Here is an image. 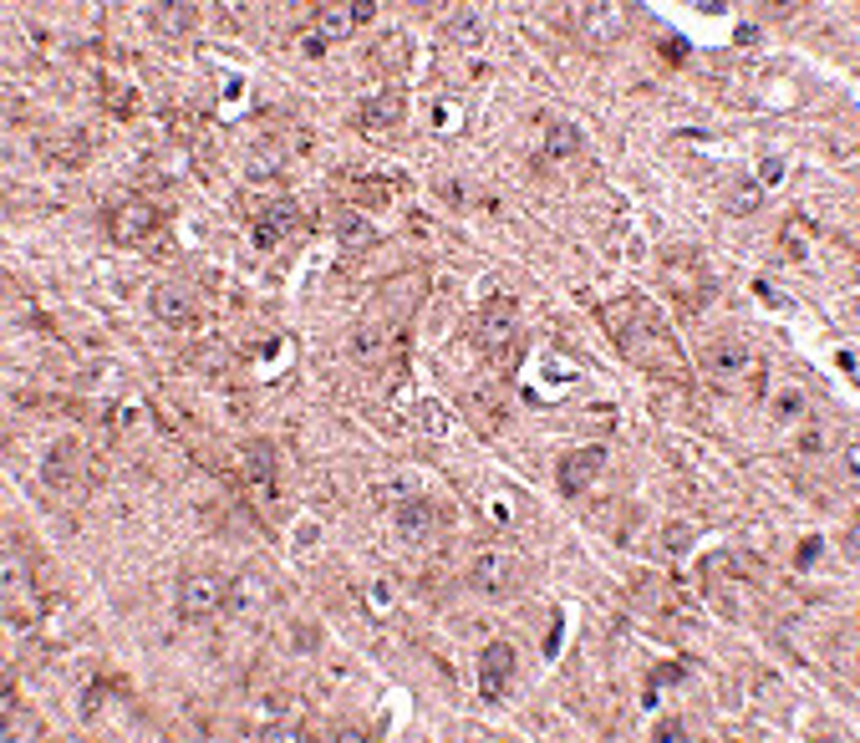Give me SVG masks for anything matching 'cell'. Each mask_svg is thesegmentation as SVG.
I'll return each mask as SVG.
<instances>
[{
	"label": "cell",
	"mask_w": 860,
	"mask_h": 743,
	"mask_svg": "<svg viewBox=\"0 0 860 743\" xmlns=\"http://www.w3.org/2000/svg\"><path fill=\"white\" fill-rule=\"evenodd\" d=\"M514 586H520V560H514V550L489 545V550H479L469 560V591H479V596H509Z\"/></svg>",
	"instance_id": "1"
},
{
	"label": "cell",
	"mask_w": 860,
	"mask_h": 743,
	"mask_svg": "<svg viewBox=\"0 0 860 743\" xmlns=\"http://www.w3.org/2000/svg\"><path fill=\"white\" fill-rule=\"evenodd\" d=\"M224 596H229L224 576H214V570H194V576L179 581V616L184 621H209L224 606Z\"/></svg>",
	"instance_id": "2"
},
{
	"label": "cell",
	"mask_w": 860,
	"mask_h": 743,
	"mask_svg": "<svg viewBox=\"0 0 860 743\" xmlns=\"http://www.w3.org/2000/svg\"><path fill=\"white\" fill-rule=\"evenodd\" d=\"M601 469H606V448H601V443H586V448H576V453H565V459H560V469H555V479H560V494L581 499Z\"/></svg>",
	"instance_id": "3"
},
{
	"label": "cell",
	"mask_w": 860,
	"mask_h": 743,
	"mask_svg": "<svg viewBox=\"0 0 860 743\" xmlns=\"http://www.w3.org/2000/svg\"><path fill=\"white\" fill-rule=\"evenodd\" d=\"M296 224H301V204H296V199H270V204L255 214L250 240H255V250H270V245H280L285 235H291Z\"/></svg>",
	"instance_id": "4"
},
{
	"label": "cell",
	"mask_w": 860,
	"mask_h": 743,
	"mask_svg": "<svg viewBox=\"0 0 860 743\" xmlns=\"http://www.w3.org/2000/svg\"><path fill=\"white\" fill-rule=\"evenodd\" d=\"M514 677V647L509 642H489L484 657H479V693L484 703H499L504 698V682Z\"/></svg>",
	"instance_id": "5"
},
{
	"label": "cell",
	"mask_w": 860,
	"mask_h": 743,
	"mask_svg": "<svg viewBox=\"0 0 860 743\" xmlns=\"http://www.w3.org/2000/svg\"><path fill=\"white\" fill-rule=\"evenodd\" d=\"M153 224H158V209L148 199H128V204H118V214H112V240H118V245H143Z\"/></svg>",
	"instance_id": "6"
},
{
	"label": "cell",
	"mask_w": 860,
	"mask_h": 743,
	"mask_svg": "<svg viewBox=\"0 0 860 743\" xmlns=\"http://www.w3.org/2000/svg\"><path fill=\"white\" fill-rule=\"evenodd\" d=\"M703 367H708L713 377H738V372L754 367V347H749L743 336H718L713 347L703 352Z\"/></svg>",
	"instance_id": "7"
},
{
	"label": "cell",
	"mask_w": 860,
	"mask_h": 743,
	"mask_svg": "<svg viewBox=\"0 0 860 743\" xmlns=\"http://www.w3.org/2000/svg\"><path fill=\"white\" fill-rule=\"evenodd\" d=\"M433 525H438V514H433V504H428V499H418V494H408L403 504L392 509V530L403 535V540H428V535H433Z\"/></svg>",
	"instance_id": "8"
},
{
	"label": "cell",
	"mask_w": 860,
	"mask_h": 743,
	"mask_svg": "<svg viewBox=\"0 0 860 743\" xmlns=\"http://www.w3.org/2000/svg\"><path fill=\"white\" fill-rule=\"evenodd\" d=\"M153 316L168 321V326H189L194 321V291H189V285H179V280L158 285V291H153Z\"/></svg>",
	"instance_id": "9"
},
{
	"label": "cell",
	"mask_w": 860,
	"mask_h": 743,
	"mask_svg": "<svg viewBox=\"0 0 860 743\" xmlns=\"http://www.w3.org/2000/svg\"><path fill=\"white\" fill-rule=\"evenodd\" d=\"M479 341L489 352H499L504 341H514V301L509 296H494L489 306H484V321H479Z\"/></svg>",
	"instance_id": "10"
},
{
	"label": "cell",
	"mask_w": 860,
	"mask_h": 743,
	"mask_svg": "<svg viewBox=\"0 0 860 743\" xmlns=\"http://www.w3.org/2000/svg\"><path fill=\"white\" fill-rule=\"evenodd\" d=\"M397 118H403V97H397V92H377V97L362 102V118L357 123L372 138H387V128H397Z\"/></svg>",
	"instance_id": "11"
},
{
	"label": "cell",
	"mask_w": 860,
	"mask_h": 743,
	"mask_svg": "<svg viewBox=\"0 0 860 743\" xmlns=\"http://www.w3.org/2000/svg\"><path fill=\"white\" fill-rule=\"evenodd\" d=\"M41 479H46L51 489H67V484L77 479V448H72V443H51V453L41 459Z\"/></svg>",
	"instance_id": "12"
},
{
	"label": "cell",
	"mask_w": 860,
	"mask_h": 743,
	"mask_svg": "<svg viewBox=\"0 0 860 743\" xmlns=\"http://www.w3.org/2000/svg\"><path fill=\"white\" fill-rule=\"evenodd\" d=\"M336 240L347 245V250H372L377 245V230H372L357 209H347V214H336Z\"/></svg>",
	"instance_id": "13"
},
{
	"label": "cell",
	"mask_w": 860,
	"mask_h": 743,
	"mask_svg": "<svg viewBox=\"0 0 860 743\" xmlns=\"http://www.w3.org/2000/svg\"><path fill=\"white\" fill-rule=\"evenodd\" d=\"M357 31V11L352 6H321L316 11V36L321 41H341V36H352Z\"/></svg>",
	"instance_id": "14"
},
{
	"label": "cell",
	"mask_w": 860,
	"mask_h": 743,
	"mask_svg": "<svg viewBox=\"0 0 860 743\" xmlns=\"http://www.w3.org/2000/svg\"><path fill=\"white\" fill-rule=\"evenodd\" d=\"M245 474H250V484H260V489L275 484V448H270L265 438L245 443Z\"/></svg>",
	"instance_id": "15"
},
{
	"label": "cell",
	"mask_w": 860,
	"mask_h": 743,
	"mask_svg": "<svg viewBox=\"0 0 860 743\" xmlns=\"http://www.w3.org/2000/svg\"><path fill=\"white\" fill-rule=\"evenodd\" d=\"M586 148V133L576 128V123H555L550 133H545V153L550 158H570V153H581Z\"/></svg>",
	"instance_id": "16"
},
{
	"label": "cell",
	"mask_w": 860,
	"mask_h": 743,
	"mask_svg": "<svg viewBox=\"0 0 860 743\" xmlns=\"http://www.w3.org/2000/svg\"><path fill=\"white\" fill-rule=\"evenodd\" d=\"M448 36H453L458 46H479V41H484V21H479L474 11H458V16L448 21Z\"/></svg>",
	"instance_id": "17"
},
{
	"label": "cell",
	"mask_w": 860,
	"mask_h": 743,
	"mask_svg": "<svg viewBox=\"0 0 860 743\" xmlns=\"http://www.w3.org/2000/svg\"><path fill=\"white\" fill-rule=\"evenodd\" d=\"M153 26H158V31H189V26H194V11L179 6V0H168V6L153 11Z\"/></svg>",
	"instance_id": "18"
},
{
	"label": "cell",
	"mask_w": 860,
	"mask_h": 743,
	"mask_svg": "<svg viewBox=\"0 0 860 743\" xmlns=\"http://www.w3.org/2000/svg\"><path fill=\"white\" fill-rule=\"evenodd\" d=\"M759 204H764V184H759V179L738 184V189L728 194V214H749V209H759Z\"/></svg>",
	"instance_id": "19"
},
{
	"label": "cell",
	"mask_w": 860,
	"mask_h": 743,
	"mask_svg": "<svg viewBox=\"0 0 860 743\" xmlns=\"http://www.w3.org/2000/svg\"><path fill=\"white\" fill-rule=\"evenodd\" d=\"M377 352H382V331H377V326H362V331L352 336V357L367 362V357H377Z\"/></svg>",
	"instance_id": "20"
},
{
	"label": "cell",
	"mask_w": 860,
	"mask_h": 743,
	"mask_svg": "<svg viewBox=\"0 0 860 743\" xmlns=\"http://www.w3.org/2000/svg\"><path fill=\"white\" fill-rule=\"evenodd\" d=\"M662 550H667V555H687V550H693V525H667Z\"/></svg>",
	"instance_id": "21"
},
{
	"label": "cell",
	"mask_w": 860,
	"mask_h": 743,
	"mask_svg": "<svg viewBox=\"0 0 860 743\" xmlns=\"http://www.w3.org/2000/svg\"><path fill=\"white\" fill-rule=\"evenodd\" d=\"M21 581H26V565H21V545L11 540V545H6V596H11Z\"/></svg>",
	"instance_id": "22"
},
{
	"label": "cell",
	"mask_w": 860,
	"mask_h": 743,
	"mask_svg": "<svg viewBox=\"0 0 860 743\" xmlns=\"http://www.w3.org/2000/svg\"><path fill=\"white\" fill-rule=\"evenodd\" d=\"M754 179H759L764 189H769V184H779V179H784V158H764V168H759Z\"/></svg>",
	"instance_id": "23"
},
{
	"label": "cell",
	"mask_w": 860,
	"mask_h": 743,
	"mask_svg": "<svg viewBox=\"0 0 860 743\" xmlns=\"http://www.w3.org/2000/svg\"><path fill=\"white\" fill-rule=\"evenodd\" d=\"M97 713H102V682H92L82 693V718H97Z\"/></svg>",
	"instance_id": "24"
},
{
	"label": "cell",
	"mask_w": 860,
	"mask_h": 743,
	"mask_svg": "<svg viewBox=\"0 0 860 743\" xmlns=\"http://www.w3.org/2000/svg\"><path fill=\"white\" fill-rule=\"evenodd\" d=\"M682 733H687V728H682V718H662V723H657V738H662V743H677Z\"/></svg>",
	"instance_id": "25"
},
{
	"label": "cell",
	"mask_w": 860,
	"mask_h": 743,
	"mask_svg": "<svg viewBox=\"0 0 860 743\" xmlns=\"http://www.w3.org/2000/svg\"><path fill=\"white\" fill-rule=\"evenodd\" d=\"M794 413H805V397H799V392H784V397H779V418H794Z\"/></svg>",
	"instance_id": "26"
},
{
	"label": "cell",
	"mask_w": 860,
	"mask_h": 743,
	"mask_svg": "<svg viewBox=\"0 0 860 743\" xmlns=\"http://www.w3.org/2000/svg\"><path fill=\"white\" fill-rule=\"evenodd\" d=\"M352 11H357V26H362V21H372V16H377V0H357Z\"/></svg>",
	"instance_id": "27"
},
{
	"label": "cell",
	"mask_w": 860,
	"mask_h": 743,
	"mask_svg": "<svg viewBox=\"0 0 860 743\" xmlns=\"http://www.w3.org/2000/svg\"><path fill=\"white\" fill-rule=\"evenodd\" d=\"M754 291H759V296H764V301H774V306H784V296H779V291H774V285H769V280H759V285H754Z\"/></svg>",
	"instance_id": "28"
}]
</instances>
